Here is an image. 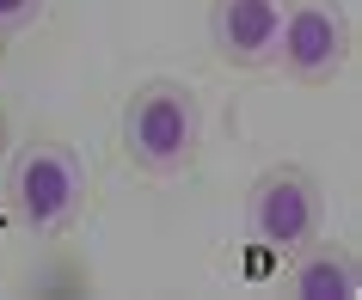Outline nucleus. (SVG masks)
Listing matches in <instances>:
<instances>
[{"label":"nucleus","instance_id":"1","mask_svg":"<svg viewBox=\"0 0 362 300\" xmlns=\"http://www.w3.org/2000/svg\"><path fill=\"white\" fill-rule=\"evenodd\" d=\"M123 153L148 178H178L203 153V104L185 80L153 74L141 80L123 104Z\"/></svg>","mask_w":362,"mask_h":300},{"label":"nucleus","instance_id":"2","mask_svg":"<svg viewBox=\"0 0 362 300\" xmlns=\"http://www.w3.org/2000/svg\"><path fill=\"white\" fill-rule=\"evenodd\" d=\"M80 203H86V178L62 141H31L13 160V208L31 233H62L80 215Z\"/></svg>","mask_w":362,"mask_h":300},{"label":"nucleus","instance_id":"3","mask_svg":"<svg viewBox=\"0 0 362 300\" xmlns=\"http://www.w3.org/2000/svg\"><path fill=\"white\" fill-rule=\"evenodd\" d=\"M350 61V13L344 0H288L276 31V68L288 80L320 86Z\"/></svg>","mask_w":362,"mask_h":300},{"label":"nucleus","instance_id":"4","mask_svg":"<svg viewBox=\"0 0 362 300\" xmlns=\"http://www.w3.org/2000/svg\"><path fill=\"white\" fill-rule=\"evenodd\" d=\"M246 227L270 251H295L320 233V184L301 166H270L246 190Z\"/></svg>","mask_w":362,"mask_h":300},{"label":"nucleus","instance_id":"5","mask_svg":"<svg viewBox=\"0 0 362 300\" xmlns=\"http://www.w3.org/2000/svg\"><path fill=\"white\" fill-rule=\"evenodd\" d=\"M283 6L288 0H209V43H215V56L228 61V68H240V74L276 68Z\"/></svg>","mask_w":362,"mask_h":300},{"label":"nucleus","instance_id":"6","mask_svg":"<svg viewBox=\"0 0 362 300\" xmlns=\"http://www.w3.org/2000/svg\"><path fill=\"white\" fill-rule=\"evenodd\" d=\"M295 300H356V258L332 239L295 245V276H288Z\"/></svg>","mask_w":362,"mask_h":300},{"label":"nucleus","instance_id":"7","mask_svg":"<svg viewBox=\"0 0 362 300\" xmlns=\"http://www.w3.org/2000/svg\"><path fill=\"white\" fill-rule=\"evenodd\" d=\"M49 0H0V31H25V25L43 19Z\"/></svg>","mask_w":362,"mask_h":300},{"label":"nucleus","instance_id":"8","mask_svg":"<svg viewBox=\"0 0 362 300\" xmlns=\"http://www.w3.org/2000/svg\"><path fill=\"white\" fill-rule=\"evenodd\" d=\"M6 148H13V129H6V111H0V160H6Z\"/></svg>","mask_w":362,"mask_h":300},{"label":"nucleus","instance_id":"9","mask_svg":"<svg viewBox=\"0 0 362 300\" xmlns=\"http://www.w3.org/2000/svg\"><path fill=\"white\" fill-rule=\"evenodd\" d=\"M0 68H6V31H0Z\"/></svg>","mask_w":362,"mask_h":300}]
</instances>
